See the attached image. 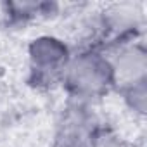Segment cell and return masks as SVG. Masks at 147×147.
Returning <instances> with one entry per match:
<instances>
[{
	"instance_id": "8992f818",
	"label": "cell",
	"mask_w": 147,
	"mask_h": 147,
	"mask_svg": "<svg viewBox=\"0 0 147 147\" xmlns=\"http://www.w3.org/2000/svg\"><path fill=\"white\" fill-rule=\"evenodd\" d=\"M2 9L9 23L26 24L42 18L54 16V11L57 9V5L49 2H5Z\"/></svg>"
},
{
	"instance_id": "ba28073f",
	"label": "cell",
	"mask_w": 147,
	"mask_h": 147,
	"mask_svg": "<svg viewBox=\"0 0 147 147\" xmlns=\"http://www.w3.org/2000/svg\"><path fill=\"white\" fill-rule=\"evenodd\" d=\"M95 147H133V145H131L130 142L123 140L121 137H118L116 133H113L111 130L104 128V130L100 131L99 138H97Z\"/></svg>"
},
{
	"instance_id": "7a4b0ae2",
	"label": "cell",
	"mask_w": 147,
	"mask_h": 147,
	"mask_svg": "<svg viewBox=\"0 0 147 147\" xmlns=\"http://www.w3.org/2000/svg\"><path fill=\"white\" fill-rule=\"evenodd\" d=\"M145 24V9L140 2H114L104 5L94 18L92 31L102 50L118 43L140 40Z\"/></svg>"
},
{
	"instance_id": "52a82bcc",
	"label": "cell",
	"mask_w": 147,
	"mask_h": 147,
	"mask_svg": "<svg viewBox=\"0 0 147 147\" xmlns=\"http://www.w3.org/2000/svg\"><path fill=\"white\" fill-rule=\"evenodd\" d=\"M119 94H121L125 106L135 116H140V118L145 116V113H147V82L123 88V90H119Z\"/></svg>"
},
{
	"instance_id": "6da1fadb",
	"label": "cell",
	"mask_w": 147,
	"mask_h": 147,
	"mask_svg": "<svg viewBox=\"0 0 147 147\" xmlns=\"http://www.w3.org/2000/svg\"><path fill=\"white\" fill-rule=\"evenodd\" d=\"M61 87L71 100L95 104L114 90L107 54L95 45H85L80 50H73L62 73Z\"/></svg>"
},
{
	"instance_id": "5b68a950",
	"label": "cell",
	"mask_w": 147,
	"mask_h": 147,
	"mask_svg": "<svg viewBox=\"0 0 147 147\" xmlns=\"http://www.w3.org/2000/svg\"><path fill=\"white\" fill-rule=\"evenodd\" d=\"M107 54L114 90H123L147 82V50L140 40L118 43L104 50Z\"/></svg>"
},
{
	"instance_id": "3957f363",
	"label": "cell",
	"mask_w": 147,
	"mask_h": 147,
	"mask_svg": "<svg viewBox=\"0 0 147 147\" xmlns=\"http://www.w3.org/2000/svg\"><path fill=\"white\" fill-rule=\"evenodd\" d=\"M73 49L57 35H38L28 45V80L36 88L61 85Z\"/></svg>"
},
{
	"instance_id": "277c9868",
	"label": "cell",
	"mask_w": 147,
	"mask_h": 147,
	"mask_svg": "<svg viewBox=\"0 0 147 147\" xmlns=\"http://www.w3.org/2000/svg\"><path fill=\"white\" fill-rule=\"evenodd\" d=\"M94 106L67 99L55 125L52 147H95L106 126Z\"/></svg>"
}]
</instances>
